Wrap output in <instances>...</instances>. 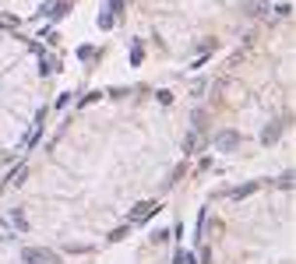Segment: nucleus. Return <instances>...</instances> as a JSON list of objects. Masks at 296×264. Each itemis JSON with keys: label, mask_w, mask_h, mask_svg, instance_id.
<instances>
[{"label": "nucleus", "mask_w": 296, "mask_h": 264, "mask_svg": "<svg viewBox=\"0 0 296 264\" xmlns=\"http://www.w3.org/2000/svg\"><path fill=\"white\" fill-rule=\"evenodd\" d=\"M215 148L219 152H236L240 148V134H236V130H222V134H215Z\"/></svg>", "instance_id": "f257e3e1"}, {"label": "nucleus", "mask_w": 296, "mask_h": 264, "mask_svg": "<svg viewBox=\"0 0 296 264\" xmlns=\"http://www.w3.org/2000/svg\"><path fill=\"white\" fill-rule=\"evenodd\" d=\"M25 261L28 264H60V257L50 250H25Z\"/></svg>", "instance_id": "f03ea898"}, {"label": "nucleus", "mask_w": 296, "mask_h": 264, "mask_svg": "<svg viewBox=\"0 0 296 264\" xmlns=\"http://www.w3.org/2000/svg\"><path fill=\"white\" fill-rule=\"evenodd\" d=\"M152 211H159V204L155 201H145V204H138V208L130 211V222H145V215H152Z\"/></svg>", "instance_id": "7ed1b4c3"}, {"label": "nucleus", "mask_w": 296, "mask_h": 264, "mask_svg": "<svg viewBox=\"0 0 296 264\" xmlns=\"http://www.w3.org/2000/svg\"><path fill=\"white\" fill-rule=\"evenodd\" d=\"M272 7H268V0H250L247 4V18H264Z\"/></svg>", "instance_id": "20e7f679"}, {"label": "nucleus", "mask_w": 296, "mask_h": 264, "mask_svg": "<svg viewBox=\"0 0 296 264\" xmlns=\"http://www.w3.org/2000/svg\"><path fill=\"white\" fill-rule=\"evenodd\" d=\"M278 130H282V123H278V120L268 123V127H264V134H261V141H264V144H275V141H278Z\"/></svg>", "instance_id": "39448f33"}, {"label": "nucleus", "mask_w": 296, "mask_h": 264, "mask_svg": "<svg viewBox=\"0 0 296 264\" xmlns=\"http://www.w3.org/2000/svg\"><path fill=\"white\" fill-rule=\"evenodd\" d=\"M25 176H28V173H25V166H21V169H14V173L7 176V183H4V194H7V190H14L18 183H25Z\"/></svg>", "instance_id": "423d86ee"}, {"label": "nucleus", "mask_w": 296, "mask_h": 264, "mask_svg": "<svg viewBox=\"0 0 296 264\" xmlns=\"http://www.w3.org/2000/svg\"><path fill=\"white\" fill-rule=\"evenodd\" d=\"M116 25V14L110 11V7H102V14H99V28H113Z\"/></svg>", "instance_id": "0eeeda50"}, {"label": "nucleus", "mask_w": 296, "mask_h": 264, "mask_svg": "<svg viewBox=\"0 0 296 264\" xmlns=\"http://www.w3.org/2000/svg\"><path fill=\"white\" fill-rule=\"evenodd\" d=\"M11 226H14V229H21V232L28 229V222H25V215H21V211H11Z\"/></svg>", "instance_id": "6e6552de"}, {"label": "nucleus", "mask_w": 296, "mask_h": 264, "mask_svg": "<svg viewBox=\"0 0 296 264\" xmlns=\"http://www.w3.org/2000/svg\"><path fill=\"white\" fill-rule=\"evenodd\" d=\"M254 190H258V183H243V187L233 190V197H247V194H254Z\"/></svg>", "instance_id": "1a4fd4ad"}, {"label": "nucleus", "mask_w": 296, "mask_h": 264, "mask_svg": "<svg viewBox=\"0 0 296 264\" xmlns=\"http://www.w3.org/2000/svg\"><path fill=\"white\" fill-rule=\"evenodd\" d=\"M67 11H71L67 4H56V7L50 11V21H60V18H64V14H67Z\"/></svg>", "instance_id": "9d476101"}, {"label": "nucleus", "mask_w": 296, "mask_h": 264, "mask_svg": "<svg viewBox=\"0 0 296 264\" xmlns=\"http://www.w3.org/2000/svg\"><path fill=\"white\" fill-rule=\"evenodd\" d=\"M124 236H127V226H120V229H113V232H110V243H116V240H124Z\"/></svg>", "instance_id": "9b49d317"}, {"label": "nucleus", "mask_w": 296, "mask_h": 264, "mask_svg": "<svg viewBox=\"0 0 296 264\" xmlns=\"http://www.w3.org/2000/svg\"><path fill=\"white\" fill-rule=\"evenodd\" d=\"M173 264H198V261L190 257V254H184V250H180V254H176V261H173Z\"/></svg>", "instance_id": "f8f14e48"}, {"label": "nucleus", "mask_w": 296, "mask_h": 264, "mask_svg": "<svg viewBox=\"0 0 296 264\" xmlns=\"http://www.w3.org/2000/svg\"><path fill=\"white\" fill-rule=\"evenodd\" d=\"M145 60V53H141V46H134V50H130V64H141Z\"/></svg>", "instance_id": "ddd939ff"}, {"label": "nucleus", "mask_w": 296, "mask_h": 264, "mask_svg": "<svg viewBox=\"0 0 296 264\" xmlns=\"http://www.w3.org/2000/svg\"><path fill=\"white\" fill-rule=\"evenodd\" d=\"M275 14H278V18H289L293 7H289V4H278V7H275Z\"/></svg>", "instance_id": "4468645a"}, {"label": "nucleus", "mask_w": 296, "mask_h": 264, "mask_svg": "<svg viewBox=\"0 0 296 264\" xmlns=\"http://www.w3.org/2000/svg\"><path fill=\"white\" fill-rule=\"evenodd\" d=\"M0 25H4V28H14V25H18V18H14V14H4V18H0Z\"/></svg>", "instance_id": "2eb2a0df"}, {"label": "nucleus", "mask_w": 296, "mask_h": 264, "mask_svg": "<svg viewBox=\"0 0 296 264\" xmlns=\"http://www.w3.org/2000/svg\"><path fill=\"white\" fill-rule=\"evenodd\" d=\"M92 50H95V46H81L78 56H81V60H92Z\"/></svg>", "instance_id": "dca6fc26"}]
</instances>
